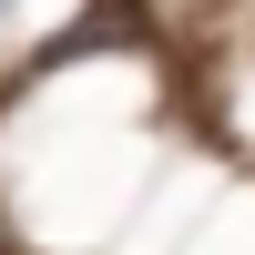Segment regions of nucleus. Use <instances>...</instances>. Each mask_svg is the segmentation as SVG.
I'll return each instance as SVG.
<instances>
[{
  "mask_svg": "<svg viewBox=\"0 0 255 255\" xmlns=\"http://www.w3.org/2000/svg\"><path fill=\"white\" fill-rule=\"evenodd\" d=\"M0 10H10V0H0Z\"/></svg>",
  "mask_w": 255,
  "mask_h": 255,
  "instance_id": "obj_1",
  "label": "nucleus"
}]
</instances>
